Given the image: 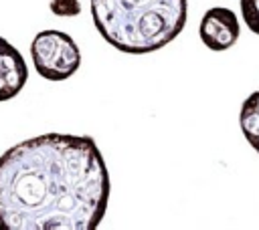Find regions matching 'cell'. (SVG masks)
Returning a JSON list of instances; mask_svg holds the SVG:
<instances>
[{
    "instance_id": "obj_1",
    "label": "cell",
    "mask_w": 259,
    "mask_h": 230,
    "mask_svg": "<svg viewBox=\"0 0 259 230\" xmlns=\"http://www.w3.org/2000/svg\"><path fill=\"white\" fill-rule=\"evenodd\" d=\"M109 174L89 135L45 133L0 155L2 230H95Z\"/></svg>"
},
{
    "instance_id": "obj_2",
    "label": "cell",
    "mask_w": 259,
    "mask_h": 230,
    "mask_svg": "<svg viewBox=\"0 0 259 230\" xmlns=\"http://www.w3.org/2000/svg\"><path fill=\"white\" fill-rule=\"evenodd\" d=\"M97 32L113 48L148 54L172 42L188 18V0H91Z\"/></svg>"
},
{
    "instance_id": "obj_3",
    "label": "cell",
    "mask_w": 259,
    "mask_h": 230,
    "mask_svg": "<svg viewBox=\"0 0 259 230\" xmlns=\"http://www.w3.org/2000/svg\"><path fill=\"white\" fill-rule=\"evenodd\" d=\"M34 71L47 81H65L81 67V50L63 30H40L30 44Z\"/></svg>"
},
{
    "instance_id": "obj_4",
    "label": "cell",
    "mask_w": 259,
    "mask_h": 230,
    "mask_svg": "<svg viewBox=\"0 0 259 230\" xmlns=\"http://www.w3.org/2000/svg\"><path fill=\"white\" fill-rule=\"evenodd\" d=\"M198 36L202 44L210 50H227L231 48L239 36H241V24L235 10L225 6H212L208 8L198 24Z\"/></svg>"
},
{
    "instance_id": "obj_5",
    "label": "cell",
    "mask_w": 259,
    "mask_h": 230,
    "mask_svg": "<svg viewBox=\"0 0 259 230\" xmlns=\"http://www.w3.org/2000/svg\"><path fill=\"white\" fill-rule=\"evenodd\" d=\"M28 81V67L6 38L0 36V103L16 97Z\"/></svg>"
},
{
    "instance_id": "obj_6",
    "label": "cell",
    "mask_w": 259,
    "mask_h": 230,
    "mask_svg": "<svg viewBox=\"0 0 259 230\" xmlns=\"http://www.w3.org/2000/svg\"><path fill=\"white\" fill-rule=\"evenodd\" d=\"M239 125L247 143L259 153V91H253L241 105Z\"/></svg>"
},
{
    "instance_id": "obj_7",
    "label": "cell",
    "mask_w": 259,
    "mask_h": 230,
    "mask_svg": "<svg viewBox=\"0 0 259 230\" xmlns=\"http://www.w3.org/2000/svg\"><path fill=\"white\" fill-rule=\"evenodd\" d=\"M239 10L245 26L259 36V0H239Z\"/></svg>"
},
{
    "instance_id": "obj_8",
    "label": "cell",
    "mask_w": 259,
    "mask_h": 230,
    "mask_svg": "<svg viewBox=\"0 0 259 230\" xmlns=\"http://www.w3.org/2000/svg\"><path fill=\"white\" fill-rule=\"evenodd\" d=\"M49 8L55 16H77L79 14V0H51Z\"/></svg>"
}]
</instances>
